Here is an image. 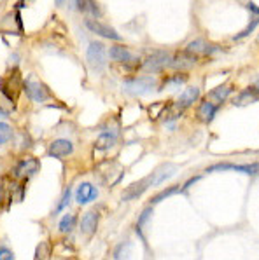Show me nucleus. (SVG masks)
<instances>
[{
	"instance_id": "2f4dec72",
	"label": "nucleus",
	"mask_w": 259,
	"mask_h": 260,
	"mask_svg": "<svg viewBox=\"0 0 259 260\" xmlns=\"http://www.w3.org/2000/svg\"><path fill=\"white\" fill-rule=\"evenodd\" d=\"M4 196H6V192H4V185H2V182H0V205L4 203Z\"/></svg>"
},
{
	"instance_id": "a211bd4d",
	"label": "nucleus",
	"mask_w": 259,
	"mask_h": 260,
	"mask_svg": "<svg viewBox=\"0 0 259 260\" xmlns=\"http://www.w3.org/2000/svg\"><path fill=\"white\" fill-rule=\"evenodd\" d=\"M175 173H177V168H175L174 165H165V166L158 168V170L151 175V183H153V185H159V183L165 182V180H168Z\"/></svg>"
},
{
	"instance_id": "c85d7f7f",
	"label": "nucleus",
	"mask_w": 259,
	"mask_h": 260,
	"mask_svg": "<svg viewBox=\"0 0 259 260\" xmlns=\"http://www.w3.org/2000/svg\"><path fill=\"white\" fill-rule=\"evenodd\" d=\"M69 201H70V189H67V190H65V194H63V198L60 199L56 210H54V215L60 213V211H63V208H67V205H69Z\"/></svg>"
},
{
	"instance_id": "473e14b6",
	"label": "nucleus",
	"mask_w": 259,
	"mask_h": 260,
	"mask_svg": "<svg viewBox=\"0 0 259 260\" xmlns=\"http://www.w3.org/2000/svg\"><path fill=\"white\" fill-rule=\"evenodd\" d=\"M63 2H65V0H54V6H56V7H62V6H63Z\"/></svg>"
},
{
	"instance_id": "cd10ccee",
	"label": "nucleus",
	"mask_w": 259,
	"mask_h": 260,
	"mask_svg": "<svg viewBox=\"0 0 259 260\" xmlns=\"http://www.w3.org/2000/svg\"><path fill=\"white\" fill-rule=\"evenodd\" d=\"M47 257H49V245H47V243H41V245L37 246L34 260H46Z\"/></svg>"
},
{
	"instance_id": "7c9ffc66",
	"label": "nucleus",
	"mask_w": 259,
	"mask_h": 260,
	"mask_svg": "<svg viewBox=\"0 0 259 260\" xmlns=\"http://www.w3.org/2000/svg\"><path fill=\"white\" fill-rule=\"evenodd\" d=\"M247 9H249L250 11V14H252L254 16V18H256V16L259 14V7L256 6V4H254V2H247Z\"/></svg>"
},
{
	"instance_id": "a878e982",
	"label": "nucleus",
	"mask_w": 259,
	"mask_h": 260,
	"mask_svg": "<svg viewBox=\"0 0 259 260\" xmlns=\"http://www.w3.org/2000/svg\"><path fill=\"white\" fill-rule=\"evenodd\" d=\"M151 217H153V208H146V210L142 211L140 217H138V222H137V231H138V233H142V229L147 227Z\"/></svg>"
},
{
	"instance_id": "bb28decb",
	"label": "nucleus",
	"mask_w": 259,
	"mask_h": 260,
	"mask_svg": "<svg viewBox=\"0 0 259 260\" xmlns=\"http://www.w3.org/2000/svg\"><path fill=\"white\" fill-rule=\"evenodd\" d=\"M257 25H259V19H257V18H254L252 21L249 23V26H247L245 30H242L240 34L235 35V41H242L244 37H249V35L252 34L254 30H256V26H257Z\"/></svg>"
},
{
	"instance_id": "9d476101",
	"label": "nucleus",
	"mask_w": 259,
	"mask_h": 260,
	"mask_svg": "<svg viewBox=\"0 0 259 260\" xmlns=\"http://www.w3.org/2000/svg\"><path fill=\"white\" fill-rule=\"evenodd\" d=\"M98 198V190L93 183L90 182H82L81 185L75 190V199H77L79 205H88V203L95 201Z\"/></svg>"
},
{
	"instance_id": "0eeeda50",
	"label": "nucleus",
	"mask_w": 259,
	"mask_h": 260,
	"mask_svg": "<svg viewBox=\"0 0 259 260\" xmlns=\"http://www.w3.org/2000/svg\"><path fill=\"white\" fill-rule=\"evenodd\" d=\"M259 98V89L257 84H250L247 89H244L242 93H238L233 98V105L235 107H249L252 103H256Z\"/></svg>"
},
{
	"instance_id": "7ed1b4c3",
	"label": "nucleus",
	"mask_w": 259,
	"mask_h": 260,
	"mask_svg": "<svg viewBox=\"0 0 259 260\" xmlns=\"http://www.w3.org/2000/svg\"><path fill=\"white\" fill-rule=\"evenodd\" d=\"M86 59H88V65L95 72H102L107 61L105 46H103L102 42H91L86 51Z\"/></svg>"
},
{
	"instance_id": "f257e3e1",
	"label": "nucleus",
	"mask_w": 259,
	"mask_h": 260,
	"mask_svg": "<svg viewBox=\"0 0 259 260\" xmlns=\"http://www.w3.org/2000/svg\"><path fill=\"white\" fill-rule=\"evenodd\" d=\"M23 87H25V93L28 94V98L32 100V102L44 103V102H47V100H51L49 87H47L41 79L35 77V75L26 77V81L23 82Z\"/></svg>"
},
{
	"instance_id": "5701e85b",
	"label": "nucleus",
	"mask_w": 259,
	"mask_h": 260,
	"mask_svg": "<svg viewBox=\"0 0 259 260\" xmlns=\"http://www.w3.org/2000/svg\"><path fill=\"white\" fill-rule=\"evenodd\" d=\"M75 217L74 215H63V218L60 220V225H58V229H60V233H70V231L75 227Z\"/></svg>"
},
{
	"instance_id": "6e6552de",
	"label": "nucleus",
	"mask_w": 259,
	"mask_h": 260,
	"mask_svg": "<svg viewBox=\"0 0 259 260\" xmlns=\"http://www.w3.org/2000/svg\"><path fill=\"white\" fill-rule=\"evenodd\" d=\"M186 51L193 56H210L219 49L216 46H212L209 41H205V39H196V41L187 44Z\"/></svg>"
},
{
	"instance_id": "39448f33",
	"label": "nucleus",
	"mask_w": 259,
	"mask_h": 260,
	"mask_svg": "<svg viewBox=\"0 0 259 260\" xmlns=\"http://www.w3.org/2000/svg\"><path fill=\"white\" fill-rule=\"evenodd\" d=\"M86 28L90 31H93V34L107 39V41H121V35H119L112 26L103 25V23L97 21V19H86Z\"/></svg>"
},
{
	"instance_id": "412c9836",
	"label": "nucleus",
	"mask_w": 259,
	"mask_h": 260,
	"mask_svg": "<svg viewBox=\"0 0 259 260\" xmlns=\"http://www.w3.org/2000/svg\"><path fill=\"white\" fill-rule=\"evenodd\" d=\"M114 145H116V135L109 133V131H107V133H102L100 137H98L97 143H95V147L100 150H109V149H112Z\"/></svg>"
},
{
	"instance_id": "4468645a",
	"label": "nucleus",
	"mask_w": 259,
	"mask_h": 260,
	"mask_svg": "<svg viewBox=\"0 0 259 260\" xmlns=\"http://www.w3.org/2000/svg\"><path fill=\"white\" fill-rule=\"evenodd\" d=\"M231 91H233V86L231 84H221V86H217V87H214L212 91L209 93V100L214 103V105H221V103H224L226 100L229 98V94H231Z\"/></svg>"
},
{
	"instance_id": "dca6fc26",
	"label": "nucleus",
	"mask_w": 259,
	"mask_h": 260,
	"mask_svg": "<svg viewBox=\"0 0 259 260\" xmlns=\"http://www.w3.org/2000/svg\"><path fill=\"white\" fill-rule=\"evenodd\" d=\"M226 170H233V171H240V173H249V175H256L257 173V165H247V166H240V165H226V162H221V165H216L212 168H209V171H226Z\"/></svg>"
},
{
	"instance_id": "ddd939ff",
	"label": "nucleus",
	"mask_w": 259,
	"mask_h": 260,
	"mask_svg": "<svg viewBox=\"0 0 259 260\" xmlns=\"http://www.w3.org/2000/svg\"><path fill=\"white\" fill-rule=\"evenodd\" d=\"M74 7L82 14L93 16V19H98L102 16V11L95 0H74Z\"/></svg>"
},
{
	"instance_id": "4be33fe9",
	"label": "nucleus",
	"mask_w": 259,
	"mask_h": 260,
	"mask_svg": "<svg viewBox=\"0 0 259 260\" xmlns=\"http://www.w3.org/2000/svg\"><path fill=\"white\" fill-rule=\"evenodd\" d=\"M131 258V243L123 241L114 248V260H130Z\"/></svg>"
},
{
	"instance_id": "393cba45",
	"label": "nucleus",
	"mask_w": 259,
	"mask_h": 260,
	"mask_svg": "<svg viewBox=\"0 0 259 260\" xmlns=\"http://www.w3.org/2000/svg\"><path fill=\"white\" fill-rule=\"evenodd\" d=\"M11 138H13V127L7 122H0V145L7 143Z\"/></svg>"
},
{
	"instance_id": "aec40b11",
	"label": "nucleus",
	"mask_w": 259,
	"mask_h": 260,
	"mask_svg": "<svg viewBox=\"0 0 259 260\" xmlns=\"http://www.w3.org/2000/svg\"><path fill=\"white\" fill-rule=\"evenodd\" d=\"M216 114H217V105H214L210 100H205L200 105V109H198V117L203 122H210L216 117Z\"/></svg>"
},
{
	"instance_id": "f03ea898",
	"label": "nucleus",
	"mask_w": 259,
	"mask_h": 260,
	"mask_svg": "<svg viewBox=\"0 0 259 260\" xmlns=\"http://www.w3.org/2000/svg\"><path fill=\"white\" fill-rule=\"evenodd\" d=\"M170 63H172V54L166 51H159V53L147 56L140 70H144L146 74H159V72L170 69Z\"/></svg>"
},
{
	"instance_id": "f8f14e48",
	"label": "nucleus",
	"mask_w": 259,
	"mask_h": 260,
	"mask_svg": "<svg viewBox=\"0 0 259 260\" xmlns=\"http://www.w3.org/2000/svg\"><path fill=\"white\" fill-rule=\"evenodd\" d=\"M49 155H53V157H67V155H70L74 152V145L70 140L67 138H58L54 140L53 143L49 145Z\"/></svg>"
},
{
	"instance_id": "c756f323",
	"label": "nucleus",
	"mask_w": 259,
	"mask_h": 260,
	"mask_svg": "<svg viewBox=\"0 0 259 260\" xmlns=\"http://www.w3.org/2000/svg\"><path fill=\"white\" fill-rule=\"evenodd\" d=\"M0 260H14V253L7 246H0Z\"/></svg>"
},
{
	"instance_id": "2eb2a0df",
	"label": "nucleus",
	"mask_w": 259,
	"mask_h": 260,
	"mask_svg": "<svg viewBox=\"0 0 259 260\" xmlns=\"http://www.w3.org/2000/svg\"><path fill=\"white\" fill-rule=\"evenodd\" d=\"M196 56H193V54H182V53H179V54H172V63H170V69H175V70H187V69H191V67L194 65V61H196Z\"/></svg>"
},
{
	"instance_id": "6ab92c4d",
	"label": "nucleus",
	"mask_w": 259,
	"mask_h": 260,
	"mask_svg": "<svg viewBox=\"0 0 259 260\" xmlns=\"http://www.w3.org/2000/svg\"><path fill=\"white\" fill-rule=\"evenodd\" d=\"M200 98V89H198L196 86H189L187 89L179 96V107H182V109H187V107L193 105L196 100Z\"/></svg>"
},
{
	"instance_id": "423d86ee",
	"label": "nucleus",
	"mask_w": 259,
	"mask_h": 260,
	"mask_svg": "<svg viewBox=\"0 0 259 260\" xmlns=\"http://www.w3.org/2000/svg\"><path fill=\"white\" fill-rule=\"evenodd\" d=\"M39 166H41V165H39L37 159H34V157L23 159L21 162H18V166H16V170H14L16 178L21 180V182H25V180H30L39 171Z\"/></svg>"
},
{
	"instance_id": "b1692460",
	"label": "nucleus",
	"mask_w": 259,
	"mask_h": 260,
	"mask_svg": "<svg viewBox=\"0 0 259 260\" xmlns=\"http://www.w3.org/2000/svg\"><path fill=\"white\" fill-rule=\"evenodd\" d=\"M179 190H181V189H179L177 185H172V187H168V189H165V190H163V192H159L158 196H154V198L151 199V203H153V205H156V203H161L163 199L170 198V196H172V194H177Z\"/></svg>"
},
{
	"instance_id": "9b49d317",
	"label": "nucleus",
	"mask_w": 259,
	"mask_h": 260,
	"mask_svg": "<svg viewBox=\"0 0 259 260\" xmlns=\"http://www.w3.org/2000/svg\"><path fill=\"white\" fill-rule=\"evenodd\" d=\"M109 56L114 59V61H119V63H123V65H135V63H138V59L135 58L125 46H119V44H116V46L110 47Z\"/></svg>"
},
{
	"instance_id": "f3484780",
	"label": "nucleus",
	"mask_w": 259,
	"mask_h": 260,
	"mask_svg": "<svg viewBox=\"0 0 259 260\" xmlns=\"http://www.w3.org/2000/svg\"><path fill=\"white\" fill-rule=\"evenodd\" d=\"M97 227H98V213H97V211H88V213L81 220L82 234H86V236L95 234V233H97Z\"/></svg>"
},
{
	"instance_id": "1a4fd4ad",
	"label": "nucleus",
	"mask_w": 259,
	"mask_h": 260,
	"mask_svg": "<svg viewBox=\"0 0 259 260\" xmlns=\"http://www.w3.org/2000/svg\"><path fill=\"white\" fill-rule=\"evenodd\" d=\"M151 185H153V183H151V177L142 178V180H138V182H133L128 187V189L123 192V201H131V199H138L147 189H149Z\"/></svg>"
},
{
	"instance_id": "20e7f679",
	"label": "nucleus",
	"mask_w": 259,
	"mask_h": 260,
	"mask_svg": "<svg viewBox=\"0 0 259 260\" xmlns=\"http://www.w3.org/2000/svg\"><path fill=\"white\" fill-rule=\"evenodd\" d=\"M154 87L153 77H133L125 82V91L130 94H147Z\"/></svg>"
}]
</instances>
